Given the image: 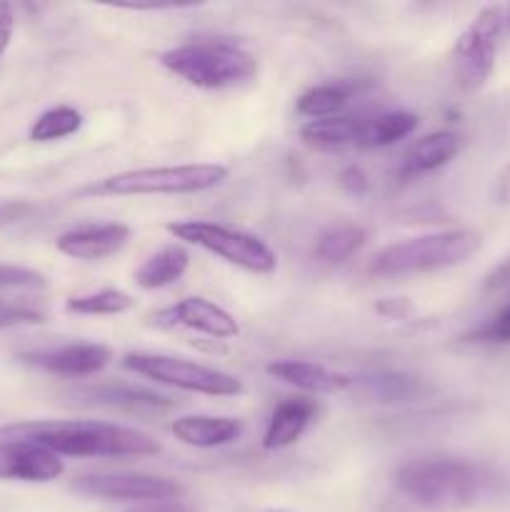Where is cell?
Returning a JSON list of instances; mask_svg holds the SVG:
<instances>
[{
	"mask_svg": "<svg viewBox=\"0 0 510 512\" xmlns=\"http://www.w3.org/2000/svg\"><path fill=\"white\" fill-rule=\"evenodd\" d=\"M0 440H25L55 455L75 458H145L160 453L158 440L143 430L95 420H38L0 428Z\"/></svg>",
	"mask_w": 510,
	"mask_h": 512,
	"instance_id": "1",
	"label": "cell"
},
{
	"mask_svg": "<svg viewBox=\"0 0 510 512\" xmlns=\"http://www.w3.org/2000/svg\"><path fill=\"white\" fill-rule=\"evenodd\" d=\"M500 480L485 465L463 458H423L395 473V488L425 510L455 512L493 498Z\"/></svg>",
	"mask_w": 510,
	"mask_h": 512,
	"instance_id": "2",
	"label": "cell"
},
{
	"mask_svg": "<svg viewBox=\"0 0 510 512\" xmlns=\"http://www.w3.org/2000/svg\"><path fill=\"white\" fill-rule=\"evenodd\" d=\"M160 65L203 90L238 88L258 75V60L230 40H195L160 53Z\"/></svg>",
	"mask_w": 510,
	"mask_h": 512,
	"instance_id": "3",
	"label": "cell"
},
{
	"mask_svg": "<svg viewBox=\"0 0 510 512\" xmlns=\"http://www.w3.org/2000/svg\"><path fill=\"white\" fill-rule=\"evenodd\" d=\"M483 245L475 230H440L420 235L380 250L368 265L370 275L378 278H403V275L435 273L465 263Z\"/></svg>",
	"mask_w": 510,
	"mask_h": 512,
	"instance_id": "4",
	"label": "cell"
},
{
	"mask_svg": "<svg viewBox=\"0 0 510 512\" xmlns=\"http://www.w3.org/2000/svg\"><path fill=\"white\" fill-rule=\"evenodd\" d=\"M228 178L218 163L165 165V168L123 170L85 185L80 195H190L215 188Z\"/></svg>",
	"mask_w": 510,
	"mask_h": 512,
	"instance_id": "5",
	"label": "cell"
},
{
	"mask_svg": "<svg viewBox=\"0 0 510 512\" xmlns=\"http://www.w3.org/2000/svg\"><path fill=\"white\" fill-rule=\"evenodd\" d=\"M168 233L248 273L265 275L278 268V258L263 240L243 230L228 228V225L208 223V220H183V223H170Z\"/></svg>",
	"mask_w": 510,
	"mask_h": 512,
	"instance_id": "6",
	"label": "cell"
},
{
	"mask_svg": "<svg viewBox=\"0 0 510 512\" xmlns=\"http://www.w3.org/2000/svg\"><path fill=\"white\" fill-rule=\"evenodd\" d=\"M123 368L160 385L185 390V393L213 395V398H230V395L243 393V385L235 375L208 368V365L190 363L185 358H173V355L128 353L123 358Z\"/></svg>",
	"mask_w": 510,
	"mask_h": 512,
	"instance_id": "7",
	"label": "cell"
},
{
	"mask_svg": "<svg viewBox=\"0 0 510 512\" xmlns=\"http://www.w3.org/2000/svg\"><path fill=\"white\" fill-rule=\"evenodd\" d=\"M505 33V13L498 5L480 10L453 45L455 78L460 88L478 90L495 68L500 38Z\"/></svg>",
	"mask_w": 510,
	"mask_h": 512,
	"instance_id": "8",
	"label": "cell"
},
{
	"mask_svg": "<svg viewBox=\"0 0 510 512\" xmlns=\"http://www.w3.org/2000/svg\"><path fill=\"white\" fill-rule=\"evenodd\" d=\"M73 490L88 498L100 500H140V503H158L173 500L183 493L175 480L148 473H90L75 478Z\"/></svg>",
	"mask_w": 510,
	"mask_h": 512,
	"instance_id": "9",
	"label": "cell"
},
{
	"mask_svg": "<svg viewBox=\"0 0 510 512\" xmlns=\"http://www.w3.org/2000/svg\"><path fill=\"white\" fill-rule=\"evenodd\" d=\"M20 360L33 368L48 370V373L83 378V375H95L108 368L113 360V350L100 343H70L60 345V348L30 350V353L20 355Z\"/></svg>",
	"mask_w": 510,
	"mask_h": 512,
	"instance_id": "10",
	"label": "cell"
},
{
	"mask_svg": "<svg viewBox=\"0 0 510 512\" xmlns=\"http://www.w3.org/2000/svg\"><path fill=\"white\" fill-rule=\"evenodd\" d=\"M65 470L60 455L50 453L43 445L25 440H3L0 443V480L18 483H50Z\"/></svg>",
	"mask_w": 510,
	"mask_h": 512,
	"instance_id": "11",
	"label": "cell"
},
{
	"mask_svg": "<svg viewBox=\"0 0 510 512\" xmlns=\"http://www.w3.org/2000/svg\"><path fill=\"white\" fill-rule=\"evenodd\" d=\"M158 325H168V328H188L195 330V333L210 335V338L218 340H230L240 333L238 320L228 313L225 308L215 305L213 300L200 298V295H193V298H183L180 303L170 305L163 313H158Z\"/></svg>",
	"mask_w": 510,
	"mask_h": 512,
	"instance_id": "12",
	"label": "cell"
},
{
	"mask_svg": "<svg viewBox=\"0 0 510 512\" xmlns=\"http://www.w3.org/2000/svg\"><path fill=\"white\" fill-rule=\"evenodd\" d=\"M128 238L130 228L123 223H90L63 233L55 240V245L68 258L95 263V260H103L120 253L125 248V243H128Z\"/></svg>",
	"mask_w": 510,
	"mask_h": 512,
	"instance_id": "13",
	"label": "cell"
},
{
	"mask_svg": "<svg viewBox=\"0 0 510 512\" xmlns=\"http://www.w3.org/2000/svg\"><path fill=\"white\" fill-rule=\"evenodd\" d=\"M73 398L85 405L118 410H170L175 405V400L168 398V395L155 393V390L143 388V385L128 383L85 385V388L73 390Z\"/></svg>",
	"mask_w": 510,
	"mask_h": 512,
	"instance_id": "14",
	"label": "cell"
},
{
	"mask_svg": "<svg viewBox=\"0 0 510 512\" xmlns=\"http://www.w3.org/2000/svg\"><path fill=\"white\" fill-rule=\"evenodd\" d=\"M265 373L280 383L315 395L340 393V390H348L350 385V375L333 373L325 365L310 363V360H275L265 368Z\"/></svg>",
	"mask_w": 510,
	"mask_h": 512,
	"instance_id": "15",
	"label": "cell"
},
{
	"mask_svg": "<svg viewBox=\"0 0 510 512\" xmlns=\"http://www.w3.org/2000/svg\"><path fill=\"white\" fill-rule=\"evenodd\" d=\"M348 390H355L363 398L375 400V403H413L425 395L423 380L405 373H390V370H378V373L350 375Z\"/></svg>",
	"mask_w": 510,
	"mask_h": 512,
	"instance_id": "16",
	"label": "cell"
},
{
	"mask_svg": "<svg viewBox=\"0 0 510 512\" xmlns=\"http://www.w3.org/2000/svg\"><path fill=\"white\" fill-rule=\"evenodd\" d=\"M318 415V405L310 398H290L280 403L270 415V423L263 435L265 450H283L298 443L313 418Z\"/></svg>",
	"mask_w": 510,
	"mask_h": 512,
	"instance_id": "17",
	"label": "cell"
},
{
	"mask_svg": "<svg viewBox=\"0 0 510 512\" xmlns=\"http://www.w3.org/2000/svg\"><path fill=\"white\" fill-rule=\"evenodd\" d=\"M173 435L190 448H223L243 433V423L235 418L213 415H183L173 423Z\"/></svg>",
	"mask_w": 510,
	"mask_h": 512,
	"instance_id": "18",
	"label": "cell"
},
{
	"mask_svg": "<svg viewBox=\"0 0 510 512\" xmlns=\"http://www.w3.org/2000/svg\"><path fill=\"white\" fill-rule=\"evenodd\" d=\"M463 148V138L453 130H438V133H428L420 140L410 145L408 155H405L403 173L405 175H420L433 173V170L443 168Z\"/></svg>",
	"mask_w": 510,
	"mask_h": 512,
	"instance_id": "19",
	"label": "cell"
},
{
	"mask_svg": "<svg viewBox=\"0 0 510 512\" xmlns=\"http://www.w3.org/2000/svg\"><path fill=\"white\" fill-rule=\"evenodd\" d=\"M360 118H345V115H335V118L325 120H308L300 128V140L308 148L323 150V153H338V150L358 148L360 143Z\"/></svg>",
	"mask_w": 510,
	"mask_h": 512,
	"instance_id": "20",
	"label": "cell"
},
{
	"mask_svg": "<svg viewBox=\"0 0 510 512\" xmlns=\"http://www.w3.org/2000/svg\"><path fill=\"white\" fill-rule=\"evenodd\" d=\"M190 265V255L183 245H165L150 255L135 273V285L143 290H160L178 283Z\"/></svg>",
	"mask_w": 510,
	"mask_h": 512,
	"instance_id": "21",
	"label": "cell"
},
{
	"mask_svg": "<svg viewBox=\"0 0 510 512\" xmlns=\"http://www.w3.org/2000/svg\"><path fill=\"white\" fill-rule=\"evenodd\" d=\"M415 128H418V115L408 113V110L373 115V118L363 120V125H360L358 148H388V145H395L398 140L408 138Z\"/></svg>",
	"mask_w": 510,
	"mask_h": 512,
	"instance_id": "22",
	"label": "cell"
},
{
	"mask_svg": "<svg viewBox=\"0 0 510 512\" xmlns=\"http://www.w3.org/2000/svg\"><path fill=\"white\" fill-rule=\"evenodd\" d=\"M365 230L355 223H335L328 225L323 233L315 238V255L328 265H340L360 253L365 245Z\"/></svg>",
	"mask_w": 510,
	"mask_h": 512,
	"instance_id": "23",
	"label": "cell"
},
{
	"mask_svg": "<svg viewBox=\"0 0 510 512\" xmlns=\"http://www.w3.org/2000/svg\"><path fill=\"white\" fill-rule=\"evenodd\" d=\"M353 85L345 83H325V85H313V88L305 90L298 98L295 108L300 115L310 120H325L340 115V110L350 103L353 98Z\"/></svg>",
	"mask_w": 510,
	"mask_h": 512,
	"instance_id": "24",
	"label": "cell"
},
{
	"mask_svg": "<svg viewBox=\"0 0 510 512\" xmlns=\"http://www.w3.org/2000/svg\"><path fill=\"white\" fill-rule=\"evenodd\" d=\"M83 128V115L80 110L70 108V105H58L40 115L30 128V140L35 143H53V140L68 138V135L78 133Z\"/></svg>",
	"mask_w": 510,
	"mask_h": 512,
	"instance_id": "25",
	"label": "cell"
},
{
	"mask_svg": "<svg viewBox=\"0 0 510 512\" xmlns=\"http://www.w3.org/2000/svg\"><path fill=\"white\" fill-rule=\"evenodd\" d=\"M133 305L135 300L128 293H123V290L103 288L95 290V293L73 295V298H68L65 308L78 315H123Z\"/></svg>",
	"mask_w": 510,
	"mask_h": 512,
	"instance_id": "26",
	"label": "cell"
},
{
	"mask_svg": "<svg viewBox=\"0 0 510 512\" xmlns=\"http://www.w3.org/2000/svg\"><path fill=\"white\" fill-rule=\"evenodd\" d=\"M470 343H490V345H505L510 343V305L500 308L498 313L490 315L480 328H475L468 335Z\"/></svg>",
	"mask_w": 510,
	"mask_h": 512,
	"instance_id": "27",
	"label": "cell"
},
{
	"mask_svg": "<svg viewBox=\"0 0 510 512\" xmlns=\"http://www.w3.org/2000/svg\"><path fill=\"white\" fill-rule=\"evenodd\" d=\"M45 288L43 273L20 265H0V290H38Z\"/></svg>",
	"mask_w": 510,
	"mask_h": 512,
	"instance_id": "28",
	"label": "cell"
},
{
	"mask_svg": "<svg viewBox=\"0 0 510 512\" xmlns=\"http://www.w3.org/2000/svg\"><path fill=\"white\" fill-rule=\"evenodd\" d=\"M45 320V313L23 303H0V330L15 325H38Z\"/></svg>",
	"mask_w": 510,
	"mask_h": 512,
	"instance_id": "29",
	"label": "cell"
},
{
	"mask_svg": "<svg viewBox=\"0 0 510 512\" xmlns=\"http://www.w3.org/2000/svg\"><path fill=\"white\" fill-rule=\"evenodd\" d=\"M338 185L343 193L353 195V198H363L370 190V178L365 175L363 168H358V165H348V168L340 170Z\"/></svg>",
	"mask_w": 510,
	"mask_h": 512,
	"instance_id": "30",
	"label": "cell"
},
{
	"mask_svg": "<svg viewBox=\"0 0 510 512\" xmlns=\"http://www.w3.org/2000/svg\"><path fill=\"white\" fill-rule=\"evenodd\" d=\"M15 28V13L10 3H0V55L5 53V48L10 45V38H13Z\"/></svg>",
	"mask_w": 510,
	"mask_h": 512,
	"instance_id": "31",
	"label": "cell"
},
{
	"mask_svg": "<svg viewBox=\"0 0 510 512\" xmlns=\"http://www.w3.org/2000/svg\"><path fill=\"white\" fill-rule=\"evenodd\" d=\"M128 512H193V510L185 508V505H180V503H175V500H158V503H143Z\"/></svg>",
	"mask_w": 510,
	"mask_h": 512,
	"instance_id": "32",
	"label": "cell"
},
{
	"mask_svg": "<svg viewBox=\"0 0 510 512\" xmlns=\"http://www.w3.org/2000/svg\"><path fill=\"white\" fill-rule=\"evenodd\" d=\"M505 28H510V15H508V18H505Z\"/></svg>",
	"mask_w": 510,
	"mask_h": 512,
	"instance_id": "33",
	"label": "cell"
},
{
	"mask_svg": "<svg viewBox=\"0 0 510 512\" xmlns=\"http://www.w3.org/2000/svg\"><path fill=\"white\" fill-rule=\"evenodd\" d=\"M273 512H275V510H273Z\"/></svg>",
	"mask_w": 510,
	"mask_h": 512,
	"instance_id": "34",
	"label": "cell"
}]
</instances>
